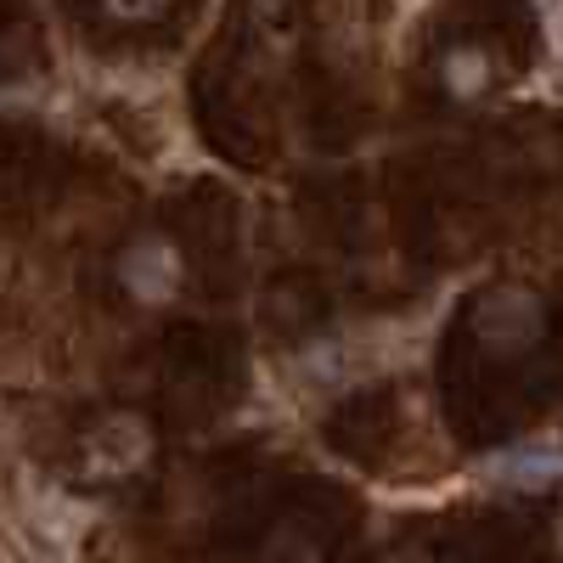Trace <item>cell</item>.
<instances>
[{
    "label": "cell",
    "mask_w": 563,
    "mask_h": 563,
    "mask_svg": "<svg viewBox=\"0 0 563 563\" xmlns=\"http://www.w3.org/2000/svg\"><path fill=\"white\" fill-rule=\"evenodd\" d=\"M530 327H536V299H525V294H507V299H496L485 310V333L496 344H519Z\"/></svg>",
    "instance_id": "cell-4"
},
{
    "label": "cell",
    "mask_w": 563,
    "mask_h": 563,
    "mask_svg": "<svg viewBox=\"0 0 563 563\" xmlns=\"http://www.w3.org/2000/svg\"><path fill=\"white\" fill-rule=\"evenodd\" d=\"M85 456H90V474H124V467H135L141 456H147V434H141L135 417H113L90 434Z\"/></svg>",
    "instance_id": "cell-1"
},
{
    "label": "cell",
    "mask_w": 563,
    "mask_h": 563,
    "mask_svg": "<svg viewBox=\"0 0 563 563\" xmlns=\"http://www.w3.org/2000/svg\"><path fill=\"white\" fill-rule=\"evenodd\" d=\"M479 474L496 479V485H507V490H536V485L563 479V462L552 451H501V456H490L479 467Z\"/></svg>",
    "instance_id": "cell-3"
},
{
    "label": "cell",
    "mask_w": 563,
    "mask_h": 563,
    "mask_svg": "<svg viewBox=\"0 0 563 563\" xmlns=\"http://www.w3.org/2000/svg\"><path fill=\"white\" fill-rule=\"evenodd\" d=\"M164 7V0H108V12H119V18H153Z\"/></svg>",
    "instance_id": "cell-6"
},
{
    "label": "cell",
    "mask_w": 563,
    "mask_h": 563,
    "mask_svg": "<svg viewBox=\"0 0 563 563\" xmlns=\"http://www.w3.org/2000/svg\"><path fill=\"white\" fill-rule=\"evenodd\" d=\"M479 74H485V63H479V57H451V79H456V90H474V85H479Z\"/></svg>",
    "instance_id": "cell-5"
},
{
    "label": "cell",
    "mask_w": 563,
    "mask_h": 563,
    "mask_svg": "<svg viewBox=\"0 0 563 563\" xmlns=\"http://www.w3.org/2000/svg\"><path fill=\"white\" fill-rule=\"evenodd\" d=\"M175 276H180V265H175V249L169 243H141L124 260V288L135 299H147V305H158V299L175 294Z\"/></svg>",
    "instance_id": "cell-2"
}]
</instances>
